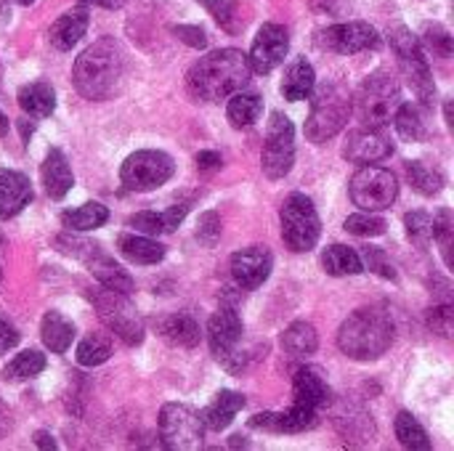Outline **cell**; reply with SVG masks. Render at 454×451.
Listing matches in <instances>:
<instances>
[{
    "label": "cell",
    "instance_id": "6da1fadb",
    "mask_svg": "<svg viewBox=\"0 0 454 451\" xmlns=\"http://www.w3.org/2000/svg\"><path fill=\"white\" fill-rule=\"evenodd\" d=\"M189 90L205 101H221L250 82V61L237 48H221L202 56L186 74Z\"/></svg>",
    "mask_w": 454,
    "mask_h": 451
},
{
    "label": "cell",
    "instance_id": "7a4b0ae2",
    "mask_svg": "<svg viewBox=\"0 0 454 451\" xmlns=\"http://www.w3.org/2000/svg\"><path fill=\"white\" fill-rule=\"evenodd\" d=\"M125 74V51L114 37H101L90 48H85L72 69L74 88L80 96L90 101H104L109 98Z\"/></svg>",
    "mask_w": 454,
    "mask_h": 451
},
{
    "label": "cell",
    "instance_id": "3957f363",
    "mask_svg": "<svg viewBox=\"0 0 454 451\" xmlns=\"http://www.w3.org/2000/svg\"><path fill=\"white\" fill-rule=\"evenodd\" d=\"M394 343V322L380 308L354 311L338 332L340 351L354 362H375Z\"/></svg>",
    "mask_w": 454,
    "mask_h": 451
},
{
    "label": "cell",
    "instance_id": "277c9868",
    "mask_svg": "<svg viewBox=\"0 0 454 451\" xmlns=\"http://www.w3.org/2000/svg\"><path fill=\"white\" fill-rule=\"evenodd\" d=\"M311 93L314 98H311V112L306 120V138L314 144H325L346 128L354 112V104H351L348 90L338 82H325L319 88L314 85Z\"/></svg>",
    "mask_w": 454,
    "mask_h": 451
},
{
    "label": "cell",
    "instance_id": "5b68a950",
    "mask_svg": "<svg viewBox=\"0 0 454 451\" xmlns=\"http://www.w3.org/2000/svg\"><path fill=\"white\" fill-rule=\"evenodd\" d=\"M402 104V88L396 77L386 69L372 72L356 93V117L364 128H383L394 120Z\"/></svg>",
    "mask_w": 454,
    "mask_h": 451
},
{
    "label": "cell",
    "instance_id": "8992f818",
    "mask_svg": "<svg viewBox=\"0 0 454 451\" xmlns=\"http://www.w3.org/2000/svg\"><path fill=\"white\" fill-rule=\"evenodd\" d=\"M388 40H391V48H394V53L399 58V66H402L407 82L412 85V90L418 93L420 104L434 109L436 85H434V74H431V66H428V58L423 53L420 40L407 27H394L388 32Z\"/></svg>",
    "mask_w": 454,
    "mask_h": 451
},
{
    "label": "cell",
    "instance_id": "52a82bcc",
    "mask_svg": "<svg viewBox=\"0 0 454 451\" xmlns=\"http://www.w3.org/2000/svg\"><path fill=\"white\" fill-rule=\"evenodd\" d=\"M279 218H282V239L293 253H311L317 247L322 234V221L314 202L306 194L301 191L290 194L282 205Z\"/></svg>",
    "mask_w": 454,
    "mask_h": 451
},
{
    "label": "cell",
    "instance_id": "ba28073f",
    "mask_svg": "<svg viewBox=\"0 0 454 451\" xmlns=\"http://www.w3.org/2000/svg\"><path fill=\"white\" fill-rule=\"evenodd\" d=\"M176 173V162L170 154L157 149H141L122 162L120 181L128 191H154L168 183Z\"/></svg>",
    "mask_w": 454,
    "mask_h": 451
},
{
    "label": "cell",
    "instance_id": "9c48e42d",
    "mask_svg": "<svg viewBox=\"0 0 454 451\" xmlns=\"http://www.w3.org/2000/svg\"><path fill=\"white\" fill-rule=\"evenodd\" d=\"M293 162H295V128L287 114L271 112V120L266 128V144L261 154L263 175L271 181H279L293 170Z\"/></svg>",
    "mask_w": 454,
    "mask_h": 451
},
{
    "label": "cell",
    "instance_id": "30bf717a",
    "mask_svg": "<svg viewBox=\"0 0 454 451\" xmlns=\"http://www.w3.org/2000/svg\"><path fill=\"white\" fill-rule=\"evenodd\" d=\"M93 306L98 308L101 322L125 343V346H141L144 343V324L133 308V303L128 300V295L112 292L106 287L96 290L90 295Z\"/></svg>",
    "mask_w": 454,
    "mask_h": 451
},
{
    "label": "cell",
    "instance_id": "8fae6325",
    "mask_svg": "<svg viewBox=\"0 0 454 451\" xmlns=\"http://www.w3.org/2000/svg\"><path fill=\"white\" fill-rule=\"evenodd\" d=\"M242 319L234 308L223 306L215 311L207 322V343L213 356L229 369V372H242L245 369V354H239V340H242Z\"/></svg>",
    "mask_w": 454,
    "mask_h": 451
},
{
    "label": "cell",
    "instance_id": "7c38bea8",
    "mask_svg": "<svg viewBox=\"0 0 454 451\" xmlns=\"http://www.w3.org/2000/svg\"><path fill=\"white\" fill-rule=\"evenodd\" d=\"M396 197H399V181L386 167L364 165L351 178V199L356 207H362L367 213L391 207L396 202Z\"/></svg>",
    "mask_w": 454,
    "mask_h": 451
},
{
    "label": "cell",
    "instance_id": "4fadbf2b",
    "mask_svg": "<svg viewBox=\"0 0 454 451\" xmlns=\"http://www.w3.org/2000/svg\"><path fill=\"white\" fill-rule=\"evenodd\" d=\"M160 439L168 449L194 451L202 447L205 425L186 404H165L160 412Z\"/></svg>",
    "mask_w": 454,
    "mask_h": 451
},
{
    "label": "cell",
    "instance_id": "5bb4252c",
    "mask_svg": "<svg viewBox=\"0 0 454 451\" xmlns=\"http://www.w3.org/2000/svg\"><path fill=\"white\" fill-rule=\"evenodd\" d=\"M287 48H290V35L282 24H263L258 29V37L253 40V48H250V72H258V74H269L274 72L285 56H287Z\"/></svg>",
    "mask_w": 454,
    "mask_h": 451
},
{
    "label": "cell",
    "instance_id": "9a60e30c",
    "mask_svg": "<svg viewBox=\"0 0 454 451\" xmlns=\"http://www.w3.org/2000/svg\"><path fill=\"white\" fill-rule=\"evenodd\" d=\"M378 43H380V35L367 21H346V24H335V27H327L325 32H319V45L333 53H343V56H351V53H359L367 48H378Z\"/></svg>",
    "mask_w": 454,
    "mask_h": 451
},
{
    "label": "cell",
    "instance_id": "2e32d148",
    "mask_svg": "<svg viewBox=\"0 0 454 451\" xmlns=\"http://www.w3.org/2000/svg\"><path fill=\"white\" fill-rule=\"evenodd\" d=\"M274 268V258L266 247H247L231 255V276L242 290H258Z\"/></svg>",
    "mask_w": 454,
    "mask_h": 451
},
{
    "label": "cell",
    "instance_id": "e0dca14e",
    "mask_svg": "<svg viewBox=\"0 0 454 451\" xmlns=\"http://www.w3.org/2000/svg\"><path fill=\"white\" fill-rule=\"evenodd\" d=\"M317 423H319V412L298 401H293V407L285 412H263L250 420L253 428H261L269 433H303V431H311Z\"/></svg>",
    "mask_w": 454,
    "mask_h": 451
},
{
    "label": "cell",
    "instance_id": "ac0fdd59",
    "mask_svg": "<svg viewBox=\"0 0 454 451\" xmlns=\"http://www.w3.org/2000/svg\"><path fill=\"white\" fill-rule=\"evenodd\" d=\"M391 154H394V144L372 128L348 133L346 146H343V157L351 162H359V165H372V162L386 159Z\"/></svg>",
    "mask_w": 454,
    "mask_h": 451
},
{
    "label": "cell",
    "instance_id": "d6986e66",
    "mask_svg": "<svg viewBox=\"0 0 454 451\" xmlns=\"http://www.w3.org/2000/svg\"><path fill=\"white\" fill-rule=\"evenodd\" d=\"M293 393H295V401L319 412L330 404V385L322 375V369L317 367H298L295 369V377H293Z\"/></svg>",
    "mask_w": 454,
    "mask_h": 451
},
{
    "label": "cell",
    "instance_id": "ffe728a7",
    "mask_svg": "<svg viewBox=\"0 0 454 451\" xmlns=\"http://www.w3.org/2000/svg\"><path fill=\"white\" fill-rule=\"evenodd\" d=\"M32 202L29 178L19 170H0V218L8 221L19 215Z\"/></svg>",
    "mask_w": 454,
    "mask_h": 451
},
{
    "label": "cell",
    "instance_id": "44dd1931",
    "mask_svg": "<svg viewBox=\"0 0 454 451\" xmlns=\"http://www.w3.org/2000/svg\"><path fill=\"white\" fill-rule=\"evenodd\" d=\"M335 428L340 431V436L348 444H356V447L372 444V439H375L372 417L364 409L354 407V404H343V407L335 409Z\"/></svg>",
    "mask_w": 454,
    "mask_h": 451
},
{
    "label": "cell",
    "instance_id": "7402d4cb",
    "mask_svg": "<svg viewBox=\"0 0 454 451\" xmlns=\"http://www.w3.org/2000/svg\"><path fill=\"white\" fill-rule=\"evenodd\" d=\"M85 263H88L90 274L98 279L101 287H106V290H112V292H120V295H130V292H133V279H130V274H128L120 263H114V258H109L106 253H101L98 247L85 258Z\"/></svg>",
    "mask_w": 454,
    "mask_h": 451
},
{
    "label": "cell",
    "instance_id": "603a6c76",
    "mask_svg": "<svg viewBox=\"0 0 454 451\" xmlns=\"http://www.w3.org/2000/svg\"><path fill=\"white\" fill-rule=\"evenodd\" d=\"M88 21L90 19H88V11L85 8H74V11L61 13L53 21L51 32H48L51 45L59 48V51H72L82 40V35L88 32Z\"/></svg>",
    "mask_w": 454,
    "mask_h": 451
},
{
    "label": "cell",
    "instance_id": "cb8c5ba5",
    "mask_svg": "<svg viewBox=\"0 0 454 451\" xmlns=\"http://www.w3.org/2000/svg\"><path fill=\"white\" fill-rule=\"evenodd\" d=\"M43 183H45V191L51 199H64L69 194V189L74 186V175H72V167L64 157L61 149H51L45 162H43Z\"/></svg>",
    "mask_w": 454,
    "mask_h": 451
},
{
    "label": "cell",
    "instance_id": "d4e9b609",
    "mask_svg": "<svg viewBox=\"0 0 454 451\" xmlns=\"http://www.w3.org/2000/svg\"><path fill=\"white\" fill-rule=\"evenodd\" d=\"M245 407V396L234 393V391H221L215 396V401L200 412V420L207 431H223L231 425V420L237 417V412Z\"/></svg>",
    "mask_w": 454,
    "mask_h": 451
},
{
    "label": "cell",
    "instance_id": "484cf974",
    "mask_svg": "<svg viewBox=\"0 0 454 451\" xmlns=\"http://www.w3.org/2000/svg\"><path fill=\"white\" fill-rule=\"evenodd\" d=\"M19 106L24 114L35 117V120H43V117H51L53 109H56V93L48 82H29V85H21L19 93Z\"/></svg>",
    "mask_w": 454,
    "mask_h": 451
},
{
    "label": "cell",
    "instance_id": "4316f807",
    "mask_svg": "<svg viewBox=\"0 0 454 451\" xmlns=\"http://www.w3.org/2000/svg\"><path fill=\"white\" fill-rule=\"evenodd\" d=\"M317 85V74H314V66L306 61V58H295L287 72H285V80H282V96L287 101H303L311 96Z\"/></svg>",
    "mask_w": 454,
    "mask_h": 451
},
{
    "label": "cell",
    "instance_id": "83f0119b",
    "mask_svg": "<svg viewBox=\"0 0 454 451\" xmlns=\"http://www.w3.org/2000/svg\"><path fill=\"white\" fill-rule=\"evenodd\" d=\"M117 247L130 263H138V266H152L165 258V247L144 234H122L117 239Z\"/></svg>",
    "mask_w": 454,
    "mask_h": 451
},
{
    "label": "cell",
    "instance_id": "f1b7e54d",
    "mask_svg": "<svg viewBox=\"0 0 454 451\" xmlns=\"http://www.w3.org/2000/svg\"><path fill=\"white\" fill-rule=\"evenodd\" d=\"M40 338L45 348H51L53 354H67L74 340V324L59 311H48L40 324Z\"/></svg>",
    "mask_w": 454,
    "mask_h": 451
},
{
    "label": "cell",
    "instance_id": "f546056e",
    "mask_svg": "<svg viewBox=\"0 0 454 451\" xmlns=\"http://www.w3.org/2000/svg\"><path fill=\"white\" fill-rule=\"evenodd\" d=\"M282 348L290 359H309L319 348V335L309 322H293L282 335Z\"/></svg>",
    "mask_w": 454,
    "mask_h": 451
},
{
    "label": "cell",
    "instance_id": "4dcf8cb0",
    "mask_svg": "<svg viewBox=\"0 0 454 451\" xmlns=\"http://www.w3.org/2000/svg\"><path fill=\"white\" fill-rule=\"evenodd\" d=\"M160 330H162V338L168 343L178 346V348H194V346H200V324L192 316H186V314L168 316L160 324Z\"/></svg>",
    "mask_w": 454,
    "mask_h": 451
},
{
    "label": "cell",
    "instance_id": "1f68e13d",
    "mask_svg": "<svg viewBox=\"0 0 454 451\" xmlns=\"http://www.w3.org/2000/svg\"><path fill=\"white\" fill-rule=\"evenodd\" d=\"M261 112H263L261 96H255V93H242V90L231 93L229 106H226V117H229V122H231L234 128H250V125L261 117Z\"/></svg>",
    "mask_w": 454,
    "mask_h": 451
},
{
    "label": "cell",
    "instance_id": "d6a6232c",
    "mask_svg": "<svg viewBox=\"0 0 454 451\" xmlns=\"http://www.w3.org/2000/svg\"><path fill=\"white\" fill-rule=\"evenodd\" d=\"M322 266L330 276H354V274H362L364 266H362V258L359 253H354L351 247L346 245H333L325 250L322 255Z\"/></svg>",
    "mask_w": 454,
    "mask_h": 451
},
{
    "label": "cell",
    "instance_id": "836d02e7",
    "mask_svg": "<svg viewBox=\"0 0 454 451\" xmlns=\"http://www.w3.org/2000/svg\"><path fill=\"white\" fill-rule=\"evenodd\" d=\"M106 221H109V210L101 202H85L82 207L67 210L61 215V223L69 231H93V229H101Z\"/></svg>",
    "mask_w": 454,
    "mask_h": 451
},
{
    "label": "cell",
    "instance_id": "e575fe53",
    "mask_svg": "<svg viewBox=\"0 0 454 451\" xmlns=\"http://www.w3.org/2000/svg\"><path fill=\"white\" fill-rule=\"evenodd\" d=\"M407 175H410V183L415 191H420L423 197H434L444 189V175L442 170L415 159V162H407Z\"/></svg>",
    "mask_w": 454,
    "mask_h": 451
},
{
    "label": "cell",
    "instance_id": "d590c367",
    "mask_svg": "<svg viewBox=\"0 0 454 451\" xmlns=\"http://www.w3.org/2000/svg\"><path fill=\"white\" fill-rule=\"evenodd\" d=\"M396 439L402 441V447L412 451H428L431 449V439L428 433L423 431V425L410 415V412H399L396 417Z\"/></svg>",
    "mask_w": 454,
    "mask_h": 451
},
{
    "label": "cell",
    "instance_id": "8d00e7d4",
    "mask_svg": "<svg viewBox=\"0 0 454 451\" xmlns=\"http://www.w3.org/2000/svg\"><path fill=\"white\" fill-rule=\"evenodd\" d=\"M394 122H396V130L402 138L407 141H420L426 138V120H423V112L415 106V104H399L396 114H394Z\"/></svg>",
    "mask_w": 454,
    "mask_h": 451
},
{
    "label": "cell",
    "instance_id": "74e56055",
    "mask_svg": "<svg viewBox=\"0 0 454 451\" xmlns=\"http://www.w3.org/2000/svg\"><path fill=\"white\" fill-rule=\"evenodd\" d=\"M74 356H77V364H82V367H98L112 356V340L101 332H93L77 346Z\"/></svg>",
    "mask_w": 454,
    "mask_h": 451
},
{
    "label": "cell",
    "instance_id": "f35d334b",
    "mask_svg": "<svg viewBox=\"0 0 454 451\" xmlns=\"http://www.w3.org/2000/svg\"><path fill=\"white\" fill-rule=\"evenodd\" d=\"M45 369V356L40 351H21L8 367H5V380L19 383V380H32Z\"/></svg>",
    "mask_w": 454,
    "mask_h": 451
},
{
    "label": "cell",
    "instance_id": "ab89813d",
    "mask_svg": "<svg viewBox=\"0 0 454 451\" xmlns=\"http://www.w3.org/2000/svg\"><path fill=\"white\" fill-rule=\"evenodd\" d=\"M210 13H213V19L229 32V35H237L239 29H242V19H239V5H237V0H200Z\"/></svg>",
    "mask_w": 454,
    "mask_h": 451
},
{
    "label": "cell",
    "instance_id": "60d3db41",
    "mask_svg": "<svg viewBox=\"0 0 454 451\" xmlns=\"http://www.w3.org/2000/svg\"><path fill=\"white\" fill-rule=\"evenodd\" d=\"M404 226H407V237L412 239L415 247L428 250L434 242V229H431V215L426 210H412L404 215Z\"/></svg>",
    "mask_w": 454,
    "mask_h": 451
},
{
    "label": "cell",
    "instance_id": "b9f144b4",
    "mask_svg": "<svg viewBox=\"0 0 454 451\" xmlns=\"http://www.w3.org/2000/svg\"><path fill=\"white\" fill-rule=\"evenodd\" d=\"M431 229H434V239L442 245L444 253V263L452 266V239H454V218L450 207H442L434 218H431Z\"/></svg>",
    "mask_w": 454,
    "mask_h": 451
},
{
    "label": "cell",
    "instance_id": "7bdbcfd3",
    "mask_svg": "<svg viewBox=\"0 0 454 451\" xmlns=\"http://www.w3.org/2000/svg\"><path fill=\"white\" fill-rule=\"evenodd\" d=\"M423 43L428 45V51H431L434 56H442V58H450V56H452V35H450V29L442 27V24H426V29H423Z\"/></svg>",
    "mask_w": 454,
    "mask_h": 451
},
{
    "label": "cell",
    "instance_id": "ee69618b",
    "mask_svg": "<svg viewBox=\"0 0 454 451\" xmlns=\"http://www.w3.org/2000/svg\"><path fill=\"white\" fill-rule=\"evenodd\" d=\"M346 231L356 237H380L386 231V221L372 213H356L346 221Z\"/></svg>",
    "mask_w": 454,
    "mask_h": 451
},
{
    "label": "cell",
    "instance_id": "f6af8a7d",
    "mask_svg": "<svg viewBox=\"0 0 454 451\" xmlns=\"http://www.w3.org/2000/svg\"><path fill=\"white\" fill-rule=\"evenodd\" d=\"M362 266L364 268H370L372 274H378V276H383V279H396V268H394V263H391V258L380 250V247H364L362 250Z\"/></svg>",
    "mask_w": 454,
    "mask_h": 451
},
{
    "label": "cell",
    "instance_id": "bcb514c9",
    "mask_svg": "<svg viewBox=\"0 0 454 451\" xmlns=\"http://www.w3.org/2000/svg\"><path fill=\"white\" fill-rule=\"evenodd\" d=\"M428 327H431L436 335H442V338H452V327H454L452 306H450V303H444V306L431 308V314H428Z\"/></svg>",
    "mask_w": 454,
    "mask_h": 451
},
{
    "label": "cell",
    "instance_id": "7dc6e473",
    "mask_svg": "<svg viewBox=\"0 0 454 451\" xmlns=\"http://www.w3.org/2000/svg\"><path fill=\"white\" fill-rule=\"evenodd\" d=\"M128 226H133L138 234L144 237H157V234H165V226H162V215L160 213H136L130 215Z\"/></svg>",
    "mask_w": 454,
    "mask_h": 451
},
{
    "label": "cell",
    "instance_id": "c3c4849f",
    "mask_svg": "<svg viewBox=\"0 0 454 451\" xmlns=\"http://www.w3.org/2000/svg\"><path fill=\"white\" fill-rule=\"evenodd\" d=\"M197 239L207 247H213L221 239V218L218 213H202L200 215V226H197Z\"/></svg>",
    "mask_w": 454,
    "mask_h": 451
},
{
    "label": "cell",
    "instance_id": "681fc988",
    "mask_svg": "<svg viewBox=\"0 0 454 451\" xmlns=\"http://www.w3.org/2000/svg\"><path fill=\"white\" fill-rule=\"evenodd\" d=\"M173 35H176L178 40H184L186 45H192V48H205V45H207V35H205L202 27L178 24V27H173Z\"/></svg>",
    "mask_w": 454,
    "mask_h": 451
},
{
    "label": "cell",
    "instance_id": "f907efd6",
    "mask_svg": "<svg viewBox=\"0 0 454 451\" xmlns=\"http://www.w3.org/2000/svg\"><path fill=\"white\" fill-rule=\"evenodd\" d=\"M186 213H189V205H186V202H181V205H173L170 210L160 213V215H162V226H165V231H176V229L184 223Z\"/></svg>",
    "mask_w": 454,
    "mask_h": 451
},
{
    "label": "cell",
    "instance_id": "816d5d0a",
    "mask_svg": "<svg viewBox=\"0 0 454 451\" xmlns=\"http://www.w3.org/2000/svg\"><path fill=\"white\" fill-rule=\"evenodd\" d=\"M16 343H19V332H16L8 322H3V319H0V354L11 351Z\"/></svg>",
    "mask_w": 454,
    "mask_h": 451
},
{
    "label": "cell",
    "instance_id": "f5cc1de1",
    "mask_svg": "<svg viewBox=\"0 0 454 451\" xmlns=\"http://www.w3.org/2000/svg\"><path fill=\"white\" fill-rule=\"evenodd\" d=\"M221 154L218 152H200L197 154V167L200 170H218L221 167Z\"/></svg>",
    "mask_w": 454,
    "mask_h": 451
},
{
    "label": "cell",
    "instance_id": "db71d44e",
    "mask_svg": "<svg viewBox=\"0 0 454 451\" xmlns=\"http://www.w3.org/2000/svg\"><path fill=\"white\" fill-rule=\"evenodd\" d=\"M35 444H37L40 449H56V441H53V436H51V433H45V431H40V433L35 436Z\"/></svg>",
    "mask_w": 454,
    "mask_h": 451
},
{
    "label": "cell",
    "instance_id": "11a10c76",
    "mask_svg": "<svg viewBox=\"0 0 454 451\" xmlns=\"http://www.w3.org/2000/svg\"><path fill=\"white\" fill-rule=\"evenodd\" d=\"M80 3H93V5H104V8H120L125 0H80Z\"/></svg>",
    "mask_w": 454,
    "mask_h": 451
},
{
    "label": "cell",
    "instance_id": "9f6ffc18",
    "mask_svg": "<svg viewBox=\"0 0 454 451\" xmlns=\"http://www.w3.org/2000/svg\"><path fill=\"white\" fill-rule=\"evenodd\" d=\"M0 136H8V120H5L3 112H0Z\"/></svg>",
    "mask_w": 454,
    "mask_h": 451
},
{
    "label": "cell",
    "instance_id": "6f0895ef",
    "mask_svg": "<svg viewBox=\"0 0 454 451\" xmlns=\"http://www.w3.org/2000/svg\"><path fill=\"white\" fill-rule=\"evenodd\" d=\"M231 447H247V441L242 436H231Z\"/></svg>",
    "mask_w": 454,
    "mask_h": 451
},
{
    "label": "cell",
    "instance_id": "680465c9",
    "mask_svg": "<svg viewBox=\"0 0 454 451\" xmlns=\"http://www.w3.org/2000/svg\"><path fill=\"white\" fill-rule=\"evenodd\" d=\"M0 13H3V16L8 13V0H0Z\"/></svg>",
    "mask_w": 454,
    "mask_h": 451
},
{
    "label": "cell",
    "instance_id": "91938a15",
    "mask_svg": "<svg viewBox=\"0 0 454 451\" xmlns=\"http://www.w3.org/2000/svg\"><path fill=\"white\" fill-rule=\"evenodd\" d=\"M5 253V237H3V231H0V255Z\"/></svg>",
    "mask_w": 454,
    "mask_h": 451
},
{
    "label": "cell",
    "instance_id": "94428289",
    "mask_svg": "<svg viewBox=\"0 0 454 451\" xmlns=\"http://www.w3.org/2000/svg\"><path fill=\"white\" fill-rule=\"evenodd\" d=\"M16 3H19V5H32L35 0H16Z\"/></svg>",
    "mask_w": 454,
    "mask_h": 451
},
{
    "label": "cell",
    "instance_id": "6125c7cd",
    "mask_svg": "<svg viewBox=\"0 0 454 451\" xmlns=\"http://www.w3.org/2000/svg\"><path fill=\"white\" fill-rule=\"evenodd\" d=\"M0 80H3V66H0Z\"/></svg>",
    "mask_w": 454,
    "mask_h": 451
}]
</instances>
